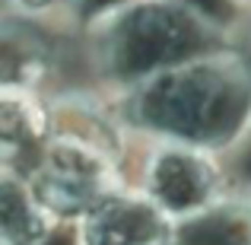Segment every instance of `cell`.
Returning a JSON list of instances; mask_svg holds the SVG:
<instances>
[{
    "instance_id": "obj_1",
    "label": "cell",
    "mask_w": 251,
    "mask_h": 245,
    "mask_svg": "<svg viewBox=\"0 0 251 245\" xmlns=\"http://www.w3.org/2000/svg\"><path fill=\"white\" fill-rule=\"evenodd\" d=\"M118 121L147 140L232 156L251 137V54L210 48L118 92Z\"/></svg>"
},
{
    "instance_id": "obj_10",
    "label": "cell",
    "mask_w": 251,
    "mask_h": 245,
    "mask_svg": "<svg viewBox=\"0 0 251 245\" xmlns=\"http://www.w3.org/2000/svg\"><path fill=\"white\" fill-rule=\"evenodd\" d=\"M32 245H83L80 239V226L74 220H57L42 239H35Z\"/></svg>"
},
{
    "instance_id": "obj_9",
    "label": "cell",
    "mask_w": 251,
    "mask_h": 245,
    "mask_svg": "<svg viewBox=\"0 0 251 245\" xmlns=\"http://www.w3.org/2000/svg\"><path fill=\"white\" fill-rule=\"evenodd\" d=\"M48 57L45 48L29 29L0 19V86L3 83H29L35 86L45 77Z\"/></svg>"
},
{
    "instance_id": "obj_8",
    "label": "cell",
    "mask_w": 251,
    "mask_h": 245,
    "mask_svg": "<svg viewBox=\"0 0 251 245\" xmlns=\"http://www.w3.org/2000/svg\"><path fill=\"white\" fill-rule=\"evenodd\" d=\"M54 223L29 175L13 165H0V245H32Z\"/></svg>"
},
{
    "instance_id": "obj_12",
    "label": "cell",
    "mask_w": 251,
    "mask_h": 245,
    "mask_svg": "<svg viewBox=\"0 0 251 245\" xmlns=\"http://www.w3.org/2000/svg\"><path fill=\"white\" fill-rule=\"evenodd\" d=\"M6 3H13L16 10H23V13H45V10H51V6L80 3V0H6Z\"/></svg>"
},
{
    "instance_id": "obj_13",
    "label": "cell",
    "mask_w": 251,
    "mask_h": 245,
    "mask_svg": "<svg viewBox=\"0 0 251 245\" xmlns=\"http://www.w3.org/2000/svg\"><path fill=\"white\" fill-rule=\"evenodd\" d=\"M242 3H251V0H242Z\"/></svg>"
},
{
    "instance_id": "obj_4",
    "label": "cell",
    "mask_w": 251,
    "mask_h": 245,
    "mask_svg": "<svg viewBox=\"0 0 251 245\" xmlns=\"http://www.w3.org/2000/svg\"><path fill=\"white\" fill-rule=\"evenodd\" d=\"M137 188L153 197L169 220H181L232 188V175L223 165V156L203 147L150 140V150L140 163Z\"/></svg>"
},
{
    "instance_id": "obj_2",
    "label": "cell",
    "mask_w": 251,
    "mask_h": 245,
    "mask_svg": "<svg viewBox=\"0 0 251 245\" xmlns=\"http://www.w3.org/2000/svg\"><path fill=\"white\" fill-rule=\"evenodd\" d=\"M223 45V26L184 0H115L89 23V61L118 92Z\"/></svg>"
},
{
    "instance_id": "obj_6",
    "label": "cell",
    "mask_w": 251,
    "mask_h": 245,
    "mask_svg": "<svg viewBox=\"0 0 251 245\" xmlns=\"http://www.w3.org/2000/svg\"><path fill=\"white\" fill-rule=\"evenodd\" d=\"M54 131V109L29 83L0 86V165L29 169Z\"/></svg>"
},
{
    "instance_id": "obj_7",
    "label": "cell",
    "mask_w": 251,
    "mask_h": 245,
    "mask_svg": "<svg viewBox=\"0 0 251 245\" xmlns=\"http://www.w3.org/2000/svg\"><path fill=\"white\" fill-rule=\"evenodd\" d=\"M169 245H251V188L232 185L207 207L172 220Z\"/></svg>"
},
{
    "instance_id": "obj_5",
    "label": "cell",
    "mask_w": 251,
    "mask_h": 245,
    "mask_svg": "<svg viewBox=\"0 0 251 245\" xmlns=\"http://www.w3.org/2000/svg\"><path fill=\"white\" fill-rule=\"evenodd\" d=\"M83 245H169L172 220L137 185L111 191L76 220Z\"/></svg>"
},
{
    "instance_id": "obj_11",
    "label": "cell",
    "mask_w": 251,
    "mask_h": 245,
    "mask_svg": "<svg viewBox=\"0 0 251 245\" xmlns=\"http://www.w3.org/2000/svg\"><path fill=\"white\" fill-rule=\"evenodd\" d=\"M232 156H235V172H239V175L232 178V185L251 188V137L239 147V153H232Z\"/></svg>"
},
{
    "instance_id": "obj_3",
    "label": "cell",
    "mask_w": 251,
    "mask_h": 245,
    "mask_svg": "<svg viewBox=\"0 0 251 245\" xmlns=\"http://www.w3.org/2000/svg\"><path fill=\"white\" fill-rule=\"evenodd\" d=\"M25 175L54 220L74 223L83 214H89L99 201H105L111 191L127 185L118 165V150L108 140V131L57 121Z\"/></svg>"
}]
</instances>
